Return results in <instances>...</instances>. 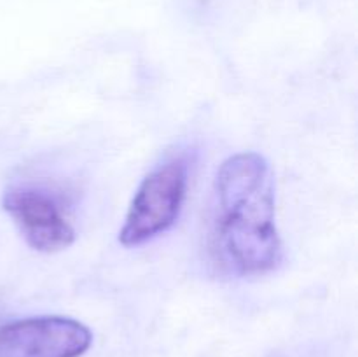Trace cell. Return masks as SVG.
I'll return each instance as SVG.
<instances>
[{
    "mask_svg": "<svg viewBox=\"0 0 358 357\" xmlns=\"http://www.w3.org/2000/svg\"><path fill=\"white\" fill-rule=\"evenodd\" d=\"M189 167L187 154L175 153L145 175L119 230L121 245L138 247L177 223L187 195Z\"/></svg>",
    "mask_w": 358,
    "mask_h": 357,
    "instance_id": "2",
    "label": "cell"
},
{
    "mask_svg": "<svg viewBox=\"0 0 358 357\" xmlns=\"http://www.w3.org/2000/svg\"><path fill=\"white\" fill-rule=\"evenodd\" d=\"M93 332L63 315H37L0 326V357H83Z\"/></svg>",
    "mask_w": 358,
    "mask_h": 357,
    "instance_id": "3",
    "label": "cell"
},
{
    "mask_svg": "<svg viewBox=\"0 0 358 357\" xmlns=\"http://www.w3.org/2000/svg\"><path fill=\"white\" fill-rule=\"evenodd\" d=\"M210 206L206 245L217 272L245 279L273 272L282 262L275 175L262 154L245 150L224 160Z\"/></svg>",
    "mask_w": 358,
    "mask_h": 357,
    "instance_id": "1",
    "label": "cell"
},
{
    "mask_svg": "<svg viewBox=\"0 0 358 357\" xmlns=\"http://www.w3.org/2000/svg\"><path fill=\"white\" fill-rule=\"evenodd\" d=\"M2 205L34 251L51 254L65 251L76 240V230L63 216L55 196L38 186H9Z\"/></svg>",
    "mask_w": 358,
    "mask_h": 357,
    "instance_id": "4",
    "label": "cell"
}]
</instances>
